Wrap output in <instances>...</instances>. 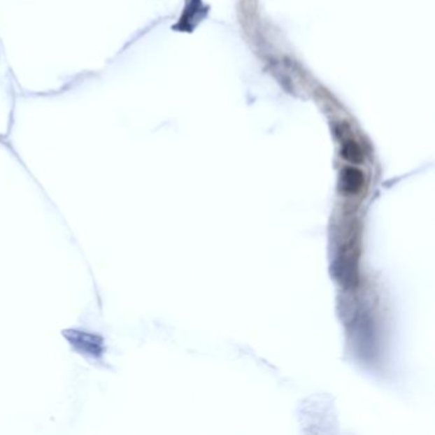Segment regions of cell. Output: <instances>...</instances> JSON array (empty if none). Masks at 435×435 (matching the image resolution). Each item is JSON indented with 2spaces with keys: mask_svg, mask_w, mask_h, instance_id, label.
I'll return each mask as SVG.
<instances>
[{
  "mask_svg": "<svg viewBox=\"0 0 435 435\" xmlns=\"http://www.w3.org/2000/svg\"><path fill=\"white\" fill-rule=\"evenodd\" d=\"M365 176L356 167H346L340 176V192L345 196H356L364 188Z\"/></svg>",
  "mask_w": 435,
  "mask_h": 435,
  "instance_id": "1",
  "label": "cell"
},
{
  "mask_svg": "<svg viewBox=\"0 0 435 435\" xmlns=\"http://www.w3.org/2000/svg\"><path fill=\"white\" fill-rule=\"evenodd\" d=\"M342 156L348 161L351 162H362L363 160V151L360 145L356 143L355 141H348L342 147Z\"/></svg>",
  "mask_w": 435,
  "mask_h": 435,
  "instance_id": "2",
  "label": "cell"
}]
</instances>
